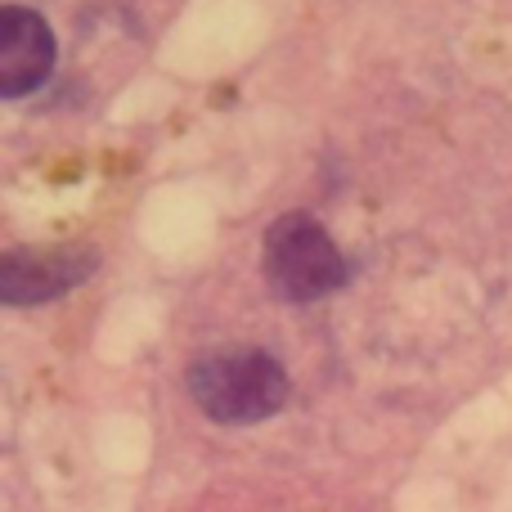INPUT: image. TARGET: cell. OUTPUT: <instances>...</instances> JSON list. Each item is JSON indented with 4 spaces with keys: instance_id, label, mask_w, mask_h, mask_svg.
I'll return each instance as SVG.
<instances>
[{
    "instance_id": "cell-1",
    "label": "cell",
    "mask_w": 512,
    "mask_h": 512,
    "mask_svg": "<svg viewBox=\"0 0 512 512\" xmlns=\"http://www.w3.org/2000/svg\"><path fill=\"white\" fill-rule=\"evenodd\" d=\"M189 396L203 409L212 423L225 427H248L265 423L288 405V373L274 355L248 351V346H234V351H216L189 369Z\"/></svg>"
},
{
    "instance_id": "cell-2",
    "label": "cell",
    "mask_w": 512,
    "mask_h": 512,
    "mask_svg": "<svg viewBox=\"0 0 512 512\" xmlns=\"http://www.w3.org/2000/svg\"><path fill=\"white\" fill-rule=\"evenodd\" d=\"M265 283L279 301H319L346 283V256L310 216H279L265 234Z\"/></svg>"
},
{
    "instance_id": "cell-3",
    "label": "cell",
    "mask_w": 512,
    "mask_h": 512,
    "mask_svg": "<svg viewBox=\"0 0 512 512\" xmlns=\"http://www.w3.org/2000/svg\"><path fill=\"white\" fill-rule=\"evenodd\" d=\"M54 68V32L36 9L5 5L0 9V95L23 99L45 86Z\"/></svg>"
},
{
    "instance_id": "cell-4",
    "label": "cell",
    "mask_w": 512,
    "mask_h": 512,
    "mask_svg": "<svg viewBox=\"0 0 512 512\" xmlns=\"http://www.w3.org/2000/svg\"><path fill=\"white\" fill-rule=\"evenodd\" d=\"M95 270V256L81 252H41V256H27V252H5L0 261V297L9 306H32V301H50L59 292L77 288L86 274Z\"/></svg>"
}]
</instances>
